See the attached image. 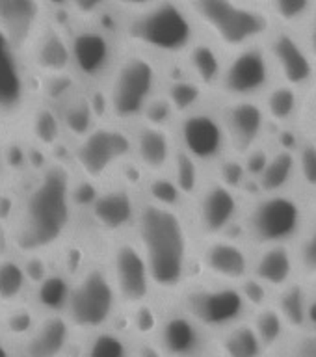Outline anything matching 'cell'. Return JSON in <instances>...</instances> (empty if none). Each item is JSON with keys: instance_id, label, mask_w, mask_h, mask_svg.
I'll list each match as a JSON object with an SVG mask.
<instances>
[{"instance_id": "cell-1", "label": "cell", "mask_w": 316, "mask_h": 357, "mask_svg": "<svg viewBox=\"0 0 316 357\" xmlns=\"http://www.w3.org/2000/svg\"><path fill=\"white\" fill-rule=\"evenodd\" d=\"M77 212V183L66 162L50 158L33 173L11 208L6 227L10 251L45 255L63 244Z\"/></svg>"}, {"instance_id": "cell-2", "label": "cell", "mask_w": 316, "mask_h": 357, "mask_svg": "<svg viewBox=\"0 0 316 357\" xmlns=\"http://www.w3.org/2000/svg\"><path fill=\"white\" fill-rule=\"evenodd\" d=\"M134 227L153 284L162 290L181 287L190 264V234L181 212L149 201L140 206Z\"/></svg>"}, {"instance_id": "cell-3", "label": "cell", "mask_w": 316, "mask_h": 357, "mask_svg": "<svg viewBox=\"0 0 316 357\" xmlns=\"http://www.w3.org/2000/svg\"><path fill=\"white\" fill-rule=\"evenodd\" d=\"M125 33L140 49L164 56L186 54L195 43L197 22L192 11L175 0H160L147 10L133 13Z\"/></svg>"}, {"instance_id": "cell-4", "label": "cell", "mask_w": 316, "mask_h": 357, "mask_svg": "<svg viewBox=\"0 0 316 357\" xmlns=\"http://www.w3.org/2000/svg\"><path fill=\"white\" fill-rule=\"evenodd\" d=\"M190 11L218 45L234 52L270 38L266 13L240 0H190Z\"/></svg>"}, {"instance_id": "cell-5", "label": "cell", "mask_w": 316, "mask_h": 357, "mask_svg": "<svg viewBox=\"0 0 316 357\" xmlns=\"http://www.w3.org/2000/svg\"><path fill=\"white\" fill-rule=\"evenodd\" d=\"M158 89V69L144 52H130L108 75L105 110L116 123L142 119Z\"/></svg>"}, {"instance_id": "cell-6", "label": "cell", "mask_w": 316, "mask_h": 357, "mask_svg": "<svg viewBox=\"0 0 316 357\" xmlns=\"http://www.w3.org/2000/svg\"><path fill=\"white\" fill-rule=\"evenodd\" d=\"M39 78L33 75L27 54L0 32V130L24 127L28 114L38 102Z\"/></svg>"}, {"instance_id": "cell-7", "label": "cell", "mask_w": 316, "mask_h": 357, "mask_svg": "<svg viewBox=\"0 0 316 357\" xmlns=\"http://www.w3.org/2000/svg\"><path fill=\"white\" fill-rule=\"evenodd\" d=\"M246 233L257 245L287 244L306 229V208L290 192L262 194L246 214Z\"/></svg>"}, {"instance_id": "cell-8", "label": "cell", "mask_w": 316, "mask_h": 357, "mask_svg": "<svg viewBox=\"0 0 316 357\" xmlns=\"http://www.w3.org/2000/svg\"><path fill=\"white\" fill-rule=\"evenodd\" d=\"M117 290L114 279L105 268H86L71 283L66 317L73 328L95 331L110 322L116 311Z\"/></svg>"}, {"instance_id": "cell-9", "label": "cell", "mask_w": 316, "mask_h": 357, "mask_svg": "<svg viewBox=\"0 0 316 357\" xmlns=\"http://www.w3.org/2000/svg\"><path fill=\"white\" fill-rule=\"evenodd\" d=\"M134 153V138L121 127L99 123L75 144L73 164L88 183H99Z\"/></svg>"}, {"instance_id": "cell-10", "label": "cell", "mask_w": 316, "mask_h": 357, "mask_svg": "<svg viewBox=\"0 0 316 357\" xmlns=\"http://www.w3.org/2000/svg\"><path fill=\"white\" fill-rule=\"evenodd\" d=\"M273 66L264 47L251 45L236 50L233 58L225 61L223 75L218 88L231 100L255 99L270 89L273 78Z\"/></svg>"}, {"instance_id": "cell-11", "label": "cell", "mask_w": 316, "mask_h": 357, "mask_svg": "<svg viewBox=\"0 0 316 357\" xmlns=\"http://www.w3.org/2000/svg\"><path fill=\"white\" fill-rule=\"evenodd\" d=\"M179 142L181 151L200 164L218 162L231 147L223 117L200 108L181 117Z\"/></svg>"}, {"instance_id": "cell-12", "label": "cell", "mask_w": 316, "mask_h": 357, "mask_svg": "<svg viewBox=\"0 0 316 357\" xmlns=\"http://www.w3.org/2000/svg\"><path fill=\"white\" fill-rule=\"evenodd\" d=\"M73 75L82 82L108 78L116 66V47L110 33L99 26H82L69 36Z\"/></svg>"}, {"instance_id": "cell-13", "label": "cell", "mask_w": 316, "mask_h": 357, "mask_svg": "<svg viewBox=\"0 0 316 357\" xmlns=\"http://www.w3.org/2000/svg\"><path fill=\"white\" fill-rule=\"evenodd\" d=\"M110 266L117 296L130 305L144 303L153 287V279L138 242L119 240L112 250Z\"/></svg>"}, {"instance_id": "cell-14", "label": "cell", "mask_w": 316, "mask_h": 357, "mask_svg": "<svg viewBox=\"0 0 316 357\" xmlns=\"http://www.w3.org/2000/svg\"><path fill=\"white\" fill-rule=\"evenodd\" d=\"M268 54L272 60L273 73L281 82L296 89L311 86L316 78V61L301 41L290 30H279L268 38Z\"/></svg>"}, {"instance_id": "cell-15", "label": "cell", "mask_w": 316, "mask_h": 357, "mask_svg": "<svg viewBox=\"0 0 316 357\" xmlns=\"http://www.w3.org/2000/svg\"><path fill=\"white\" fill-rule=\"evenodd\" d=\"M242 290L231 284L195 290L188 298V311L195 322L206 328H227L239 320L246 311Z\"/></svg>"}, {"instance_id": "cell-16", "label": "cell", "mask_w": 316, "mask_h": 357, "mask_svg": "<svg viewBox=\"0 0 316 357\" xmlns=\"http://www.w3.org/2000/svg\"><path fill=\"white\" fill-rule=\"evenodd\" d=\"M27 58L33 75L39 78V82L69 77L73 75L69 33L63 32L61 26L49 21L38 39L32 43V47L28 49Z\"/></svg>"}, {"instance_id": "cell-17", "label": "cell", "mask_w": 316, "mask_h": 357, "mask_svg": "<svg viewBox=\"0 0 316 357\" xmlns=\"http://www.w3.org/2000/svg\"><path fill=\"white\" fill-rule=\"evenodd\" d=\"M47 0H0V32L27 54L49 19Z\"/></svg>"}, {"instance_id": "cell-18", "label": "cell", "mask_w": 316, "mask_h": 357, "mask_svg": "<svg viewBox=\"0 0 316 357\" xmlns=\"http://www.w3.org/2000/svg\"><path fill=\"white\" fill-rule=\"evenodd\" d=\"M197 195V225L203 234L216 238L227 233V229L239 220V192L218 181L200 190Z\"/></svg>"}, {"instance_id": "cell-19", "label": "cell", "mask_w": 316, "mask_h": 357, "mask_svg": "<svg viewBox=\"0 0 316 357\" xmlns=\"http://www.w3.org/2000/svg\"><path fill=\"white\" fill-rule=\"evenodd\" d=\"M222 117L227 128L229 144L242 155L259 145L268 123L264 106L253 99L231 100Z\"/></svg>"}, {"instance_id": "cell-20", "label": "cell", "mask_w": 316, "mask_h": 357, "mask_svg": "<svg viewBox=\"0 0 316 357\" xmlns=\"http://www.w3.org/2000/svg\"><path fill=\"white\" fill-rule=\"evenodd\" d=\"M138 211L134 195L123 186L97 192L89 201V214L93 223L110 234H119L134 225Z\"/></svg>"}, {"instance_id": "cell-21", "label": "cell", "mask_w": 316, "mask_h": 357, "mask_svg": "<svg viewBox=\"0 0 316 357\" xmlns=\"http://www.w3.org/2000/svg\"><path fill=\"white\" fill-rule=\"evenodd\" d=\"M201 257H203V266L212 275L229 283L244 281L246 278H250L251 266H253L244 245H240L231 238H223V236L211 238V242L201 251Z\"/></svg>"}, {"instance_id": "cell-22", "label": "cell", "mask_w": 316, "mask_h": 357, "mask_svg": "<svg viewBox=\"0 0 316 357\" xmlns=\"http://www.w3.org/2000/svg\"><path fill=\"white\" fill-rule=\"evenodd\" d=\"M22 132L27 134L30 144L41 153L50 155L60 145L63 138V123H61L60 110L49 100L39 99L33 105L32 112L28 114Z\"/></svg>"}, {"instance_id": "cell-23", "label": "cell", "mask_w": 316, "mask_h": 357, "mask_svg": "<svg viewBox=\"0 0 316 357\" xmlns=\"http://www.w3.org/2000/svg\"><path fill=\"white\" fill-rule=\"evenodd\" d=\"M71 324L60 312H52L33 326L24 342L27 357H60L69 342Z\"/></svg>"}, {"instance_id": "cell-24", "label": "cell", "mask_w": 316, "mask_h": 357, "mask_svg": "<svg viewBox=\"0 0 316 357\" xmlns=\"http://www.w3.org/2000/svg\"><path fill=\"white\" fill-rule=\"evenodd\" d=\"M134 155L138 158L140 166L160 175L172 166L177 153L173 151V142L167 128L145 125L134 136Z\"/></svg>"}, {"instance_id": "cell-25", "label": "cell", "mask_w": 316, "mask_h": 357, "mask_svg": "<svg viewBox=\"0 0 316 357\" xmlns=\"http://www.w3.org/2000/svg\"><path fill=\"white\" fill-rule=\"evenodd\" d=\"M298 268L296 253L287 244L266 245L255 257L251 272L253 278L268 287H289L290 279Z\"/></svg>"}, {"instance_id": "cell-26", "label": "cell", "mask_w": 316, "mask_h": 357, "mask_svg": "<svg viewBox=\"0 0 316 357\" xmlns=\"http://www.w3.org/2000/svg\"><path fill=\"white\" fill-rule=\"evenodd\" d=\"M60 105L61 108L58 110H60L61 123H63V130L67 136H73L75 142L84 138L99 125L93 99H89L88 95L73 91Z\"/></svg>"}, {"instance_id": "cell-27", "label": "cell", "mask_w": 316, "mask_h": 357, "mask_svg": "<svg viewBox=\"0 0 316 357\" xmlns=\"http://www.w3.org/2000/svg\"><path fill=\"white\" fill-rule=\"evenodd\" d=\"M188 56V73L195 82H200L203 88H218L220 78L223 75L225 61L218 52V49L212 43L206 41H195L190 50Z\"/></svg>"}, {"instance_id": "cell-28", "label": "cell", "mask_w": 316, "mask_h": 357, "mask_svg": "<svg viewBox=\"0 0 316 357\" xmlns=\"http://www.w3.org/2000/svg\"><path fill=\"white\" fill-rule=\"evenodd\" d=\"M160 340L167 356L188 357L200 346V329L190 318L172 317L162 326Z\"/></svg>"}, {"instance_id": "cell-29", "label": "cell", "mask_w": 316, "mask_h": 357, "mask_svg": "<svg viewBox=\"0 0 316 357\" xmlns=\"http://www.w3.org/2000/svg\"><path fill=\"white\" fill-rule=\"evenodd\" d=\"M296 177H298L296 151L281 147L270 155L266 167L262 169L257 183L262 194H276V192H285Z\"/></svg>"}, {"instance_id": "cell-30", "label": "cell", "mask_w": 316, "mask_h": 357, "mask_svg": "<svg viewBox=\"0 0 316 357\" xmlns=\"http://www.w3.org/2000/svg\"><path fill=\"white\" fill-rule=\"evenodd\" d=\"M30 287L27 266L21 255L13 251L0 253V303L15 305Z\"/></svg>"}, {"instance_id": "cell-31", "label": "cell", "mask_w": 316, "mask_h": 357, "mask_svg": "<svg viewBox=\"0 0 316 357\" xmlns=\"http://www.w3.org/2000/svg\"><path fill=\"white\" fill-rule=\"evenodd\" d=\"M262 106L266 112L268 121L285 125L292 121L296 114L300 112V89L281 82L279 86L268 89Z\"/></svg>"}, {"instance_id": "cell-32", "label": "cell", "mask_w": 316, "mask_h": 357, "mask_svg": "<svg viewBox=\"0 0 316 357\" xmlns=\"http://www.w3.org/2000/svg\"><path fill=\"white\" fill-rule=\"evenodd\" d=\"M262 348L264 344L257 329L246 324L234 326L223 337V351L227 357H259Z\"/></svg>"}, {"instance_id": "cell-33", "label": "cell", "mask_w": 316, "mask_h": 357, "mask_svg": "<svg viewBox=\"0 0 316 357\" xmlns=\"http://www.w3.org/2000/svg\"><path fill=\"white\" fill-rule=\"evenodd\" d=\"M203 89L205 88L200 82H195L192 77H179L167 84L164 97L172 102L177 116H184L188 112L197 110L201 97H203Z\"/></svg>"}, {"instance_id": "cell-34", "label": "cell", "mask_w": 316, "mask_h": 357, "mask_svg": "<svg viewBox=\"0 0 316 357\" xmlns=\"http://www.w3.org/2000/svg\"><path fill=\"white\" fill-rule=\"evenodd\" d=\"M173 181L184 197L200 194V162L179 151L173 158Z\"/></svg>"}, {"instance_id": "cell-35", "label": "cell", "mask_w": 316, "mask_h": 357, "mask_svg": "<svg viewBox=\"0 0 316 357\" xmlns=\"http://www.w3.org/2000/svg\"><path fill=\"white\" fill-rule=\"evenodd\" d=\"M69 292H71V283H67V279L61 278V275H47L38 284L39 301L50 312H58L61 309H66Z\"/></svg>"}, {"instance_id": "cell-36", "label": "cell", "mask_w": 316, "mask_h": 357, "mask_svg": "<svg viewBox=\"0 0 316 357\" xmlns=\"http://www.w3.org/2000/svg\"><path fill=\"white\" fill-rule=\"evenodd\" d=\"M273 17L285 26H298L309 21L316 0H270Z\"/></svg>"}, {"instance_id": "cell-37", "label": "cell", "mask_w": 316, "mask_h": 357, "mask_svg": "<svg viewBox=\"0 0 316 357\" xmlns=\"http://www.w3.org/2000/svg\"><path fill=\"white\" fill-rule=\"evenodd\" d=\"M285 326L287 320L278 309H262L255 318V329L264 346L276 344L283 335Z\"/></svg>"}, {"instance_id": "cell-38", "label": "cell", "mask_w": 316, "mask_h": 357, "mask_svg": "<svg viewBox=\"0 0 316 357\" xmlns=\"http://www.w3.org/2000/svg\"><path fill=\"white\" fill-rule=\"evenodd\" d=\"M296 259L301 272L309 278H316V218L309 225H306L303 233L300 234Z\"/></svg>"}, {"instance_id": "cell-39", "label": "cell", "mask_w": 316, "mask_h": 357, "mask_svg": "<svg viewBox=\"0 0 316 357\" xmlns=\"http://www.w3.org/2000/svg\"><path fill=\"white\" fill-rule=\"evenodd\" d=\"M149 197L151 203L162 206H172V208H179V203L184 195L181 194V190L175 184V181L167 177H155L149 181Z\"/></svg>"}, {"instance_id": "cell-40", "label": "cell", "mask_w": 316, "mask_h": 357, "mask_svg": "<svg viewBox=\"0 0 316 357\" xmlns=\"http://www.w3.org/2000/svg\"><path fill=\"white\" fill-rule=\"evenodd\" d=\"M279 311L285 317L289 326H301L306 322V298L303 292L298 287H287L283 298H281V305Z\"/></svg>"}, {"instance_id": "cell-41", "label": "cell", "mask_w": 316, "mask_h": 357, "mask_svg": "<svg viewBox=\"0 0 316 357\" xmlns=\"http://www.w3.org/2000/svg\"><path fill=\"white\" fill-rule=\"evenodd\" d=\"M86 357H127V346L119 335L106 331L95 337Z\"/></svg>"}, {"instance_id": "cell-42", "label": "cell", "mask_w": 316, "mask_h": 357, "mask_svg": "<svg viewBox=\"0 0 316 357\" xmlns=\"http://www.w3.org/2000/svg\"><path fill=\"white\" fill-rule=\"evenodd\" d=\"M298 178L309 190H316V145L303 144L296 151Z\"/></svg>"}, {"instance_id": "cell-43", "label": "cell", "mask_w": 316, "mask_h": 357, "mask_svg": "<svg viewBox=\"0 0 316 357\" xmlns=\"http://www.w3.org/2000/svg\"><path fill=\"white\" fill-rule=\"evenodd\" d=\"M175 116H177V112L173 110L172 102L166 97H155L144 114L145 125L160 128H166Z\"/></svg>"}, {"instance_id": "cell-44", "label": "cell", "mask_w": 316, "mask_h": 357, "mask_svg": "<svg viewBox=\"0 0 316 357\" xmlns=\"http://www.w3.org/2000/svg\"><path fill=\"white\" fill-rule=\"evenodd\" d=\"M112 0H67V11L80 21H91L106 10Z\"/></svg>"}, {"instance_id": "cell-45", "label": "cell", "mask_w": 316, "mask_h": 357, "mask_svg": "<svg viewBox=\"0 0 316 357\" xmlns=\"http://www.w3.org/2000/svg\"><path fill=\"white\" fill-rule=\"evenodd\" d=\"M250 177L246 172L244 162L239 160H223L220 164V183L233 190L242 188V184L246 183V178Z\"/></svg>"}, {"instance_id": "cell-46", "label": "cell", "mask_w": 316, "mask_h": 357, "mask_svg": "<svg viewBox=\"0 0 316 357\" xmlns=\"http://www.w3.org/2000/svg\"><path fill=\"white\" fill-rule=\"evenodd\" d=\"M270 289L268 284H264L262 281H259L257 278H246L242 283H240V290L244 294L246 301H250L253 305L261 307L266 303V290Z\"/></svg>"}, {"instance_id": "cell-47", "label": "cell", "mask_w": 316, "mask_h": 357, "mask_svg": "<svg viewBox=\"0 0 316 357\" xmlns=\"http://www.w3.org/2000/svg\"><path fill=\"white\" fill-rule=\"evenodd\" d=\"M13 149L15 147L11 144L8 132L0 130V190L4 188L6 183H8V177H10L11 166H13V160H11Z\"/></svg>"}, {"instance_id": "cell-48", "label": "cell", "mask_w": 316, "mask_h": 357, "mask_svg": "<svg viewBox=\"0 0 316 357\" xmlns=\"http://www.w3.org/2000/svg\"><path fill=\"white\" fill-rule=\"evenodd\" d=\"M270 151H264L261 145H257L253 147L251 151L246 153V160H244V166H246V172L250 177H255L259 178V175L262 173V169L266 167L268 164V158H270Z\"/></svg>"}, {"instance_id": "cell-49", "label": "cell", "mask_w": 316, "mask_h": 357, "mask_svg": "<svg viewBox=\"0 0 316 357\" xmlns=\"http://www.w3.org/2000/svg\"><path fill=\"white\" fill-rule=\"evenodd\" d=\"M10 329L13 333H24V331H32L33 329V322L32 317L28 314V311H15L10 317V322H8Z\"/></svg>"}, {"instance_id": "cell-50", "label": "cell", "mask_w": 316, "mask_h": 357, "mask_svg": "<svg viewBox=\"0 0 316 357\" xmlns=\"http://www.w3.org/2000/svg\"><path fill=\"white\" fill-rule=\"evenodd\" d=\"M112 2L123 8V10L130 11V13H138V11H144L151 6H155L160 0H112Z\"/></svg>"}, {"instance_id": "cell-51", "label": "cell", "mask_w": 316, "mask_h": 357, "mask_svg": "<svg viewBox=\"0 0 316 357\" xmlns=\"http://www.w3.org/2000/svg\"><path fill=\"white\" fill-rule=\"evenodd\" d=\"M306 45H307V49H309V52H311L313 60L316 61V6H315V10H313L311 17H309V21H307Z\"/></svg>"}, {"instance_id": "cell-52", "label": "cell", "mask_w": 316, "mask_h": 357, "mask_svg": "<svg viewBox=\"0 0 316 357\" xmlns=\"http://www.w3.org/2000/svg\"><path fill=\"white\" fill-rule=\"evenodd\" d=\"M296 357H316V337H307L298 344Z\"/></svg>"}, {"instance_id": "cell-53", "label": "cell", "mask_w": 316, "mask_h": 357, "mask_svg": "<svg viewBox=\"0 0 316 357\" xmlns=\"http://www.w3.org/2000/svg\"><path fill=\"white\" fill-rule=\"evenodd\" d=\"M136 324H138V328L142 329V331H149V329H153L155 320H153V314H151V311L147 307H140V311L136 312Z\"/></svg>"}, {"instance_id": "cell-54", "label": "cell", "mask_w": 316, "mask_h": 357, "mask_svg": "<svg viewBox=\"0 0 316 357\" xmlns=\"http://www.w3.org/2000/svg\"><path fill=\"white\" fill-rule=\"evenodd\" d=\"M140 357H162V354L158 350H155L153 346H144L142 351H140Z\"/></svg>"}, {"instance_id": "cell-55", "label": "cell", "mask_w": 316, "mask_h": 357, "mask_svg": "<svg viewBox=\"0 0 316 357\" xmlns=\"http://www.w3.org/2000/svg\"><path fill=\"white\" fill-rule=\"evenodd\" d=\"M0 357H11L10 348H8V344H6L2 337H0Z\"/></svg>"}]
</instances>
